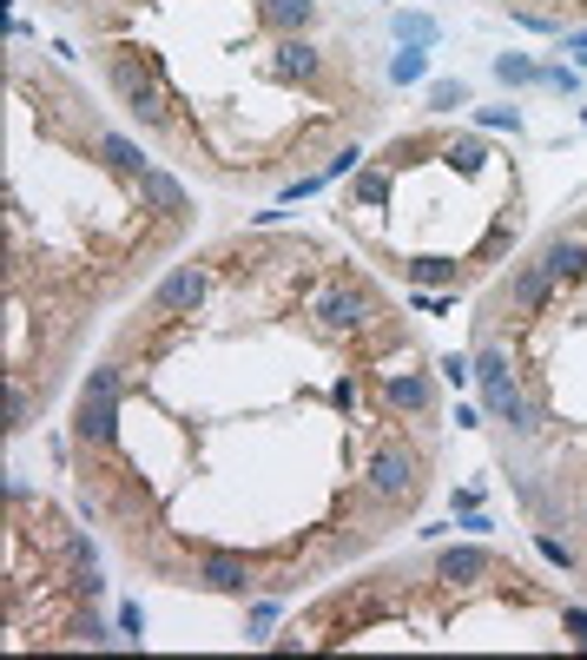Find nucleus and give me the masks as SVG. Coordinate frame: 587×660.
Returning a JSON list of instances; mask_svg holds the SVG:
<instances>
[{"instance_id": "a211bd4d", "label": "nucleus", "mask_w": 587, "mask_h": 660, "mask_svg": "<svg viewBox=\"0 0 587 660\" xmlns=\"http://www.w3.org/2000/svg\"><path fill=\"white\" fill-rule=\"evenodd\" d=\"M430 73V53L423 47H403L396 60H390V79H396V87H409V79H423Z\"/></svg>"}, {"instance_id": "f3484780", "label": "nucleus", "mask_w": 587, "mask_h": 660, "mask_svg": "<svg viewBox=\"0 0 587 660\" xmlns=\"http://www.w3.org/2000/svg\"><path fill=\"white\" fill-rule=\"evenodd\" d=\"M390 27H396L403 47H430V40H436V21H430V14H396Z\"/></svg>"}, {"instance_id": "a878e982", "label": "nucleus", "mask_w": 587, "mask_h": 660, "mask_svg": "<svg viewBox=\"0 0 587 660\" xmlns=\"http://www.w3.org/2000/svg\"><path fill=\"white\" fill-rule=\"evenodd\" d=\"M8 417H14V430H27V417H34V403H27V390H21V383L8 390Z\"/></svg>"}, {"instance_id": "412c9836", "label": "nucleus", "mask_w": 587, "mask_h": 660, "mask_svg": "<svg viewBox=\"0 0 587 660\" xmlns=\"http://www.w3.org/2000/svg\"><path fill=\"white\" fill-rule=\"evenodd\" d=\"M475 383H509V351H501V344H488L475 357Z\"/></svg>"}, {"instance_id": "423d86ee", "label": "nucleus", "mask_w": 587, "mask_h": 660, "mask_svg": "<svg viewBox=\"0 0 587 660\" xmlns=\"http://www.w3.org/2000/svg\"><path fill=\"white\" fill-rule=\"evenodd\" d=\"M548 297H554V278L541 271V258L535 265H515L509 284H501V304H515V310H541Z\"/></svg>"}, {"instance_id": "4be33fe9", "label": "nucleus", "mask_w": 587, "mask_h": 660, "mask_svg": "<svg viewBox=\"0 0 587 660\" xmlns=\"http://www.w3.org/2000/svg\"><path fill=\"white\" fill-rule=\"evenodd\" d=\"M456 106H469V87H462V79H436V87H430V113H456Z\"/></svg>"}, {"instance_id": "7ed1b4c3", "label": "nucleus", "mask_w": 587, "mask_h": 660, "mask_svg": "<svg viewBox=\"0 0 587 660\" xmlns=\"http://www.w3.org/2000/svg\"><path fill=\"white\" fill-rule=\"evenodd\" d=\"M370 310H377L370 284H330V291L317 297V323H323V330H363Z\"/></svg>"}, {"instance_id": "c756f323", "label": "nucleus", "mask_w": 587, "mask_h": 660, "mask_svg": "<svg viewBox=\"0 0 587 660\" xmlns=\"http://www.w3.org/2000/svg\"><path fill=\"white\" fill-rule=\"evenodd\" d=\"M509 8H515V0H509Z\"/></svg>"}, {"instance_id": "20e7f679", "label": "nucleus", "mask_w": 587, "mask_h": 660, "mask_svg": "<svg viewBox=\"0 0 587 660\" xmlns=\"http://www.w3.org/2000/svg\"><path fill=\"white\" fill-rule=\"evenodd\" d=\"M205 291H212V278H205L199 265H179V271H165V278H158L152 310H165V317H186V310H199V304H205Z\"/></svg>"}, {"instance_id": "4468645a", "label": "nucleus", "mask_w": 587, "mask_h": 660, "mask_svg": "<svg viewBox=\"0 0 587 660\" xmlns=\"http://www.w3.org/2000/svg\"><path fill=\"white\" fill-rule=\"evenodd\" d=\"M403 271H409V284H423V291H443V284H462V258H409Z\"/></svg>"}, {"instance_id": "7c9ffc66", "label": "nucleus", "mask_w": 587, "mask_h": 660, "mask_svg": "<svg viewBox=\"0 0 587 660\" xmlns=\"http://www.w3.org/2000/svg\"><path fill=\"white\" fill-rule=\"evenodd\" d=\"M580 119H587V113H580Z\"/></svg>"}, {"instance_id": "393cba45", "label": "nucleus", "mask_w": 587, "mask_h": 660, "mask_svg": "<svg viewBox=\"0 0 587 660\" xmlns=\"http://www.w3.org/2000/svg\"><path fill=\"white\" fill-rule=\"evenodd\" d=\"M350 165H363V145H344L337 158H330V165H323V179H344V173H350Z\"/></svg>"}, {"instance_id": "6ab92c4d", "label": "nucleus", "mask_w": 587, "mask_h": 660, "mask_svg": "<svg viewBox=\"0 0 587 660\" xmlns=\"http://www.w3.org/2000/svg\"><path fill=\"white\" fill-rule=\"evenodd\" d=\"M443 158L456 165V173H482V165H488V145H482V139H456Z\"/></svg>"}, {"instance_id": "f03ea898", "label": "nucleus", "mask_w": 587, "mask_h": 660, "mask_svg": "<svg viewBox=\"0 0 587 660\" xmlns=\"http://www.w3.org/2000/svg\"><path fill=\"white\" fill-rule=\"evenodd\" d=\"M113 93L126 100V113H132L139 126H165V119H173V106H165V87H158V79H152L132 53L113 60Z\"/></svg>"}, {"instance_id": "f257e3e1", "label": "nucleus", "mask_w": 587, "mask_h": 660, "mask_svg": "<svg viewBox=\"0 0 587 660\" xmlns=\"http://www.w3.org/2000/svg\"><path fill=\"white\" fill-rule=\"evenodd\" d=\"M416 482H423V456H416L409 443H383L363 469V488L377 495V503H409Z\"/></svg>"}, {"instance_id": "9b49d317", "label": "nucleus", "mask_w": 587, "mask_h": 660, "mask_svg": "<svg viewBox=\"0 0 587 660\" xmlns=\"http://www.w3.org/2000/svg\"><path fill=\"white\" fill-rule=\"evenodd\" d=\"M383 390H390L396 409H409V417H430V409H436V383H430V377H416V370H409V377H390Z\"/></svg>"}, {"instance_id": "0eeeda50", "label": "nucleus", "mask_w": 587, "mask_h": 660, "mask_svg": "<svg viewBox=\"0 0 587 660\" xmlns=\"http://www.w3.org/2000/svg\"><path fill=\"white\" fill-rule=\"evenodd\" d=\"M271 73H278V79H317V73H323V53H317L304 34H291V40H278Z\"/></svg>"}, {"instance_id": "c85d7f7f", "label": "nucleus", "mask_w": 587, "mask_h": 660, "mask_svg": "<svg viewBox=\"0 0 587 660\" xmlns=\"http://www.w3.org/2000/svg\"><path fill=\"white\" fill-rule=\"evenodd\" d=\"M574 640H580V647H587V634H574Z\"/></svg>"}, {"instance_id": "ddd939ff", "label": "nucleus", "mask_w": 587, "mask_h": 660, "mask_svg": "<svg viewBox=\"0 0 587 660\" xmlns=\"http://www.w3.org/2000/svg\"><path fill=\"white\" fill-rule=\"evenodd\" d=\"M436 574H443V582H482V574H488V555H482V548H443V555H436Z\"/></svg>"}, {"instance_id": "5701e85b", "label": "nucleus", "mask_w": 587, "mask_h": 660, "mask_svg": "<svg viewBox=\"0 0 587 660\" xmlns=\"http://www.w3.org/2000/svg\"><path fill=\"white\" fill-rule=\"evenodd\" d=\"M495 73L509 79V87H528V79H541V66H535V60H522V53H501V60H495Z\"/></svg>"}, {"instance_id": "2eb2a0df", "label": "nucleus", "mask_w": 587, "mask_h": 660, "mask_svg": "<svg viewBox=\"0 0 587 660\" xmlns=\"http://www.w3.org/2000/svg\"><path fill=\"white\" fill-rule=\"evenodd\" d=\"M100 158L113 165V173H132V179H145V173H152L145 152H139L132 139H119V132H100Z\"/></svg>"}, {"instance_id": "9d476101", "label": "nucleus", "mask_w": 587, "mask_h": 660, "mask_svg": "<svg viewBox=\"0 0 587 660\" xmlns=\"http://www.w3.org/2000/svg\"><path fill=\"white\" fill-rule=\"evenodd\" d=\"M541 271H548L554 284H567V278H587V244H580V238H554L548 252H541Z\"/></svg>"}, {"instance_id": "6e6552de", "label": "nucleus", "mask_w": 587, "mask_h": 660, "mask_svg": "<svg viewBox=\"0 0 587 660\" xmlns=\"http://www.w3.org/2000/svg\"><path fill=\"white\" fill-rule=\"evenodd\" d=\"M139 192H145V205H152L158 218H186V212H192V199H186V186H179L173 173H158V165H152V173L139 179Z\"/></svg>"}, {"instance_id": "1a4fd4ad", "label": "nucleus", "mask_w": 587, "mask_h": 660, "mask_svg": "<svg viewBox=\"0 0 587 660\" xmlns=\"http://www.w3.org/2000/svg\"><path fill=\"white\" fill-rule=\"evenodd\" d=\"M79 436L87 443H119V403H100V396H79Z\"/></svg>"}, {"instance_id": "bb28decb", "label": "nucleus", "mask_w": 587, "mask_h": 660, "mask_svg": "<svg viewBox=\"0 0 587 660\" xmlns=\"http://www.w3.org/2000/svg\"><path fill=\"white\" fill-rule=\"evenodd\" d=\"M443 377H449V383H469V377H475V357H462V351L443 357Z\"/></svg>"}, {"instance_id": "aec40b11", "label": "nucleus", "mask_w": 587, "mask_h": 660, "mask_svg": "<svg viewBox=\"0 0 587 660\" xmlns=\"http://www.w3.org/2000/svg\"><path fill=\"white\" fill-rule=\"evenodd\" d=\"M119 390H126V377H119L113 364H100V370L87 377V390H79V396H100V403H119Z\"/></svg>"}, {"instance_id": "b1692460", "label": "nucleus", "mask_w": 587, "mask_h": 660, "mask_svg": "<svg viewBox=\"0 0 587 660\" xmlns=\"http://www.w3.org/2000/svg\"><path fill=\"white\" fill-rule=\"evenodd\" d=\"M482 126H495V132H522V113H515V106H482Z\"/></svg>"}, {"instance_id": "cd10ccee", "label": "nucleus", "mask_w": 587, "mask_h": 660, "mask_svg": "<svg viewBox=\"0 0 587 660\" xmlns=\"http://www.w3.org/2000/svg\"><path fill=\"white\" fill-rule=\"evenodd\" d=\"M541 555H548L554 568H574V548H567V542H554V535H541Z\"/></svg>"}, {"instance_id": "39448f33", "label": "nucleus", "mask_w": 587, "mask_h": 660, "mask_svg": "<svg viewBox=\"0 0 587 660\" xmlns=\"http://www.w3.org/2000/svg\"><path fill=\"white\" fill-rule=\"evenodd\" d=\"M199 582H205L212 595H244L251 582H258V574H251V561H244V555L218 548V555H205V561H199Z\"/></svg>"}, {"instance_id": "dca6fc26", "label": "nucleus", "mask_w": 587, "mask_h": 660, "mask_svg": "<svg viewBox=\"0 0 587 660\" xmlns=\"http://www.w3.org/2000/svg\"><path fill=\"white\" fill-rule=\"evenodd\" d=\"M350 199H357V205H370V212H383V205H390V173H357Z\"/></svg>"}, {"instance_id": "f8f14e48", "label": "nucleus", "mask_w": 587, "mask_h": 660, "mask_svg": "<svg viewBox=\"0 0 587 660\" xmlns=\"http://www.w3.org/2000/svg\"><path fill=\"white\" fill-rule=\"evenodd\" d=\"M265 27H278V34H304L310 21H317V0H265Z\"/></svg>"}]
</instances>
